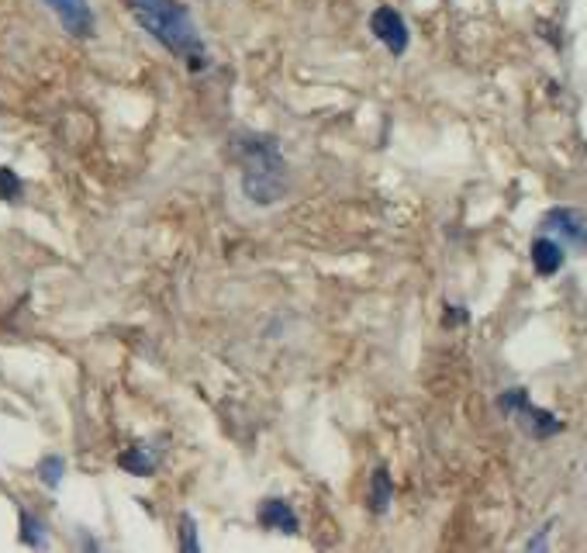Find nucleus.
<instances>
[{
    "mask_svg": "<svg viewBox=\"0 0 587 553\" xmlns=\"http://www.w3.org/2000/svg\"><path fill=\"white\" fill-rule=\"evenodd\" d=\"M391 505V474L380 467L373 470V481H370V509L373 512H384Z\"/></svg>",
    "mask_w": 587,
    "mask_h": 553,
    "instance_id": "10",
    "label": "nucleus"
},
{
    "mask_svg": "<svg viewBox=\"0 0 587 553\" xmlns=\"http://www.w3.org/2000/svg\"><path fill=\"white\" fill-rule=\"evenodd\" d=\"M21 191V180H18V173H11L7 166H0V197L4 201H14Z\"/></svg>",
    "mask_w": 587,
    "mask_h": 553,
    "instance_id": "13",
    "label": "nucleus"
},
{
    "mask_svg": "<svg viewBox=\"0 0 587 553\" xmlns=\"http://www.w3.org/2000/svg\"><path fill=\"white\" fill-rule=\"evenodd\" d=\"M131 18L153 35L155 42L184 59L186 69H204L208 66V49L197 35V25L180 0H128Z\"/></svg>",
    "mask_w": 587,
    "mask_h": 553,
    "instance_id": "2",
    "label": "nucleus"
},
{
    "mask_svg": "<svg viewBox=\"0 0 587 553\" xmlns=\"http://www.w3.org/2000/svg\"><path fill=\"white\" fill-rule=\"evenodd\" d=\"M62 470H66V460H62V456H45V460L38 463V474H42V485H49V488H59Z\"/></svg>",
    "mask_w": 587,
    "mask_h": 553,
    "instance_id": "11",
    "label": "nucleus"
},
{
    "mask_svg": "<svg viewBox=\"0 0 587 553\" xmlns=\"http://www.w3.org/2000/svg\"><path fill=\"white\" fill-rule=\"evenodd\" d=\"M370 32L377 35L394 56H404V49H408V25H404V18L394 7H377V11H373Z\"/></svg>",
    "mask_w": 587,
    "mask_h": 553,
    "instance_id": "4",
    "label": "nucleus"
},
{
    "mask_svg": "<svg viewBox=\"0 0 587 553\" xmlns=\"http://www.w3.org/2000/svg\"><path fill=\"white\" fill-rule=\"evenodd\" d=\"M45 7L59 18V25L76 38H87L93 32V11L87 0H45Z\"/></svg>",
    "mask_w": 587,
    "mask_h": 553,
    "instance_id": "5",
    "label": "nucleus"
},
{
    "mask_svg": "<svg viewBox=\"0 0 587 553\" xmlns=\"http://www.w3.org/2000/svg\"><path fill=\"white\" fill-rule=\"evenodd\" d=\"M256 522L263 525V529H277V533H297V516H294V509L283 502V498H266V502H259V509H256Z\"/></svg>",
    "mask_w": 587,
    "mask_h": 553,
    "instance_id": "6",
    "label": "nucleus"
},
{
    "mask_svg": "<svg viewBox=\"0 0 587 553\" xmlns=\"http://www.w3.org/2000/svg\"><path fill=\"white\" fill-rule=\"evenodd\" d=\"M21 540L28 543V547H42L45 543V536H42V522L28 516V512H21Z\"/></svg>",
    "mask_w": 587,
    "mask_h": 553,
    "instance_id": "12",
    "label": "nucleus"
},
{
    "mask_svg": "<svg viewBox=\"0 0 587 553\" xmlns=\"http://www.w3.org/2000/svg\"><path fill=\"white\" fill-rule=\"evenodd\" d=\"M501 412H508L515 423L526 429L528 436H535V439H546V436H553L559 432V423L550 415V412H543V408H535L532 401H528L526 391H508V394H501Z\"/></svg>",
    "mask_w": 587,
    "mask_h": 553,
    "instance_id": "3",
    "label": "nucleus"
},
{
    "mask_svg": "<svg viewBox=\"0 0 587 553\" xmlns=\"http://www.w3.org/2000/svg\"><path fill=\"white\" fill-rule=\"evenodd\" d=\"M194 529H197V525L190 519V512H184V516H180V550H197V547H201Z\"/></svg>",
    "mask_w": 587,
    "mask_h": 553,
    "instance_id": "14",
    "label": "nucleus"
},
{
    "mask_svg": "<svg viewBox=\"0 0 587 553\" xmlns=\"http://www.w3.org/2000/svg\"><path fill=\"white\" fill-rule=\"evenodd\" d=\"M118 467L135 474V478H153L155 474V456L146 450V446H128L122 456H118Z\"/></svg>",
    "mask_w": 587,
    "mask_h": 553,
    "instance_id": "9",
    "label": "nucleus"
},
{
    "mask_svg": "<svg viewBox=\"0 0 587 553\" xmlns=\"http://www.w3.org/2000/svg\"><path fill=\"white\" fill-rule=\"evenodd\" d=\"M232 153L242 166V194L266 208L277 204L290 191V166L280 153L274 135H256V131H239L232 138Z\"/></svg>",
    "mask_w": 587,
    "mask_h": 553,
    "instance_id": "1",
    "label": "nucleus"
},
{
    "mask_svg": "<svg viewBox=\"0 0 587 553\" xmlns=\"http://www.w3.org/2000/svg\"><path fill=\"white\" fill-rule=\"evenodd\" d=\"M546 225L553 228V232H563L570 242L587 246V225H584V218H581L577 211H570V208H557V211H550V215H546Z\"/></svg>",
    "mask_w": 587,
    "mask_h": 553,
    "instance_id": "8",
    "label": "nucleus"
},
{
    "mask_svg": "<svg viewBox=\"0 0 587 553\" xmlns=\"http://www.w3.org/2000/svg\"><path fill=\"white\" fill-rule=\"evenodd\" d=\"M532 266H535V273L539 277H553L559 266H563V246H559L557 239H535L532 242Z\"/></svg>",
    "mask_w": 587,
    "mask_h": 553,
    "instance_id": "7",
    "label": "nucleus"
}]
</instances>
